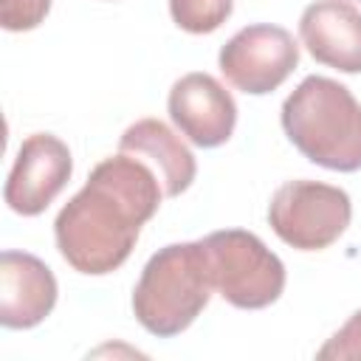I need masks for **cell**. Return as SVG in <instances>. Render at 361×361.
<instances>
[{"instance_id":"cell-1","label":"cell","mask_w":361,"mask_h":361,"mask_svg":"<svg viewBox=\"0 0 361 361\" xmlns=\"http://www.w3.org/2000/svg\"><path fill=\"white\" fill-rule=\"evenodd\" d=\"M164 186L149 164L130 152L99 161L87 183L59 209L54 240L62 259L87 276H104L127 262L141 226L155 217Z\"/></svg>"},{"instance_id":"cell-2","label":"cell","mask_w":361,"mask_h":361,"mask_svg":"<svg viewBox=\"0 0 361 361\" xmlns=\"http://www.w3.org/2000/svg\"><path fill=\"white\" fill-rule=\"evenodd\" d=\"M288 141L316 166L330 172L361 169V102L330 76H305L282 102Z\"/></svg>"},{"instance_id":"cell-3","label":"cell","mask_w":361,"mask_h":361,"mask_svg":"<svg viewBox=\"0 0 361 361\" xmlns=\"http://www.w3.org/2000/svg\"><path fill=\"white\" fill-rule=\"evenodd\" d=\"M212 290L214 279L203 240L172 243L147 259L133 288V313L147 333L172 338L203 313Z\"/></svg>"},{"instance_id":"cell-4","label":"cell","mask_w":361,"mask_h":361,"mask_svg":"<svg viewBox=\"0 0 361 361\" xmlns=\"http://www.w3.org/2000/svg\"><path fill=\"white\" fill-rule=\"evenodd\" d=\"M214 290L240 310H262L285 290L282 259L251 231L223 228L203 237Z\"/></svg>"},{"instance_id":"cell-5","label":"cell","mask_w":361,"mask_h":361,"mask_svg":"<svg viewBox=\"0 0 361 361\" xmlns=\"http://www.w3.org/2000/svg\"><path fill=\"white\" fill-rule=\"evenodd\" d=\"M350 195L322 180H285L268 203V226L296 251H324L350 226Z\"/></svg>"},{"instance_id":"cell-6","label":"cell","mask_w":361,"mask_h":361,"mask_svg":"<svg viewBox=\"0 0 361 361\" xmlns=\"http://www.w3.org/2000/svg\"><path fill=\"white\" fill-rule=\"evenodd\" d=\"M223 76L248 96L274 93L299 65V45L282 25L254 23L240 28L217 54Z\"/></svg>"},{"instance_id":"cell-7","label":"cell","mask_w":361,"mask_h":361,"mask_svg":"<svg viewBox=\"0 0 361 361\" xmlns=\"http://www.w3.org/2000/svg\"><path fill=\"white\" fill-rule=\"evenodd\" d=\"M73 172L71 149L62 138L51 133L28 135L14 158V166L6 180V203L23 217L42 214L54 197L68 186Z\"/></svg>"},{"instance_id":"cell-8","label":"cell","mask_w":361,"mask_h":361,"mask_svg":"<svg viewBox=\"0 0 361 361\" xmlns=\"http://www.w3.org/2000/svg\"><path fill=\"white\" fill-rule=\"evenodd\" d=\"M166 110L178 133L200 149L223 147L237 127L234 96L203 71L183 73L172 85Z\"/></svg>"},{"instance_id":"cell-9","label":"cell","mask_w":361,"mask_h":361,"mask_svg":"<svg viewBox=\"0 0 361 361\" xmlns=\"http://www.w3.org/2000/svg\"><path fill=\"white\" fill-rule=\"evenodd\" d=\"M59 296L54 271L28 251L0 254V324L6 330H31L51 316Z\"/></svg>"},{"instance_id":"cell-10","label":"cell","mask_w":361,"mask_h":361,"mask_svg":"<svg viewBox=\"0 0 361 361\" xmlns=\"http://www.w3.org/2000/svg\"><path fill=\"white\" fill-rule=\"evenodd\" d=\"M307 54L341 73H361V11L347 0H316L299 17Z\"/></svg>"},{"instance_id":"cell-11","label":"cell","mask_w":361,"mask_h":361,"mask_svg":"<svg viewBox=\"0 0 361 361\" xmlns=\"http://www.w3.org/2000/svg\"><path fill=\"white\" fill-rule=\"evenodd\" d=\"M118 152H130L149 164L166 197L183 195L197 175L192 149L161 118H138L135 124H130L118 138Z\"/></svg>"},{"instance_id":"cell-12","label":"cell","mask_w":361,"mask_h":361,"mask_svg":"<svg viewBox=\"0 0 361 361\" xmlns=\"http://www.w3.org/2000/svg\"><path fill=\"white\" fill-rule=\"evenodd\" d=\"M234 0H169L175 25L186 34H212L231 17Z\"/></svg>"},{"instance_id":"cell-13","label":"cell","mask_w":361,"mask_h":361,"mask_svg":"<svg viewBox=\"0 0 361 361\" xmlns=\"http://www.w3.org/2000/svg\"><path fill=\"white\" fill-rule=\"evenodd\" d=\"M316 358H322V361H350V358H361V307L316 350Z\"/></svg>"},{"instance_id":"cell-14","label":"cell","mask_w":361,"mask_h":361,"mask_svg":"<svg viewBox=\"0 0 361 361\" xmlns=\"http://www.w3.org/2000/svg\"><path fill=\"white\" fill-rule=\"evenodd\" d=\"M51 11V0H3L0 23L6 31H31Z\"/></svg>"}]
</instances>
